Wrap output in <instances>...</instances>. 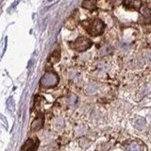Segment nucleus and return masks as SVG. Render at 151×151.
Here are the masks:
<instances>
[{"instance_id":"nucleus-7","label":"nucleus","mask_w":151,"mask_h":151,"mask_svg":"<svg viewBox=\"0 0 151 151\" xmlns=\"http://www.w3.org/2000/svg\"><path fill=\"white\" fill-rule=\"evenodd\" d=\"M36 147H37V144L34 142V140L27 139L24 146H22V150H31V149H36Z\"/></svg>"},{"instance_id":"nucleus-1","label":"nucleus","mask_w":151,"mask_h":151,"mask_svg":"<svg viewBox=\"0 0 151 151\" xmlns=\"http://www.w3.org/2000/svg\"><path fill=\"white\" fill-rule=\"evenodd\" d=\"M82 27L86 32L92 37H97L103 34L105 31L106 25L100 18H94L93 20L84 21L82 23Z\"/></svg>"},{"instance_id":"nucleus-5","label":"nucleus","mask_w":151,"mask_h":151,"mask_svg":"<svg viewBox=\"0 0 151 151\" xmlns=\"http://www.w3.org/2000/svg\"><path fill=\"white\" fill-rule=\"evenodd\" d=\"M81 6L83 9H88V11H94L96 9V0H84Z\"/></svg>"},{"instance_id":"nucleus-8","label":"nucleus","mask_w":151,"mask_h":151,"mask_svg":"<svg viewBox=\"0 0 151 151\" xmlns=\"http://www.w3.org/2000/svg\"><path fill=\"white\" fill-rule=\"evenodd\" d=\"M60 50L57 49L54 52H52V54L49 56L48 61H49L50 63H52V64H55V63H57L60 60Z\"/></svg>"},{"instance_id":"nucleus-6","label":"nucleus","mask_w":151,"mask_h":151,"mask_svg":"<svg viewBox=\"0 0 151 151\" xmlns=\"http://www.w3.org/2000/svg\"><path fill=\"white\" fill-rule=\"evenodd\" d=\"M42 125H44V116H42V114H41L40 116H38L36 119L33 121L32 125H31V129L38 130L42 127Z\"/></svg>"},{"instance_id":"nucleus-3","label":"nucleus","mask_w":151,"mask_h":151,"mask_svg":"<svg viewBox=\"0 0 151 151\" xmlns=\"http://www.w3.org/2000/svg\"><path fill=\"white\" fill-rule=\"evenodd\" d=\"M69 45L71 48L74 49L76 52L82 53V52H85L92 46L93 42L91 39H89V38L85 36H80L77 38L76 40H74L73 42H69Z\"/></svg>"},{"instance_id":"nucleus-2","label":"nucleus","mask_w":151,"mask_h":151,"mask_svg":"<svg viewBox=\"0 0 151 151\" xmlns=\"http://www.w3.org/2000/svg\"><path fill=\"white\" fill-rule=\"evenodd\" d=\"M60 81L59 76L53 71H47L45 74L42 76L40 80V85L44 89H51L58 85Z\"/></svg>"},{"instance_id":"nucleus-4","label":"nucleus","mask_w":151,"mask_h":151,"mask_svg":"<svg viewBox=\"0 0 151 151\" xmlns=\"http://www.w3.org/2000/svg\"><path fill=\"white\" fill-rule=\"evenodd\" d=\"M122 5L126 9H129V11L139 12L143 6V2L142 0H123Z\"/></svg>"}]
</instances>
